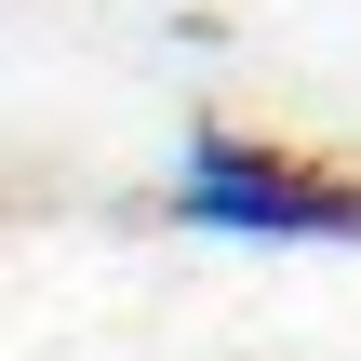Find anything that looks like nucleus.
I'll return each mask as SVG.
<instances>
[{
  "instance_id": "obj_1",
  "label": "nucleus",
  "mask_w": 361,
  "mask_h": 361,
  "mask_svg": "<svg viewBox=\"0 0 361 361\" xmlns=\"http://www.w3.org/2000/svg\"><path fill=\"white\" fill-rule=\"evenodd\" d=\"M174 214L214 241H361V188L268 147V134H188L174 161Z\"/></svg>"
}]
</instances>
